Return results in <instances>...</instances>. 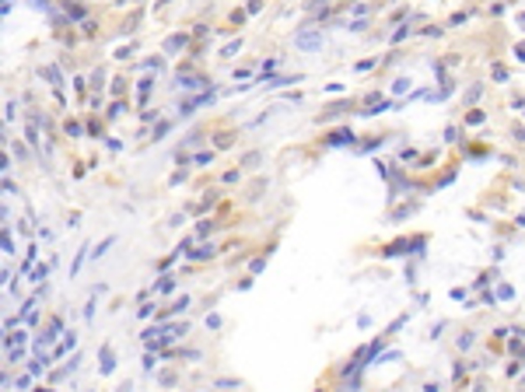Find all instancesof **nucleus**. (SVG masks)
Segmentation results:
<instances>
[{
	"instance_id": "obj_1",
	"label": "nucleus",
	"mask_w": 525,
	"mask_h": 392,
	"mask_svg": "<svg viewBox=\"0 0 525 392\" xmlns=\"http://www.w3.org/2000/svg\"><path fill=\"white\" fill-rule=\"evenodd\" d=\"M294 42H298L301 49H315V46H322V39H319V35H298Z\"/></svg>"
}]
</instances>
